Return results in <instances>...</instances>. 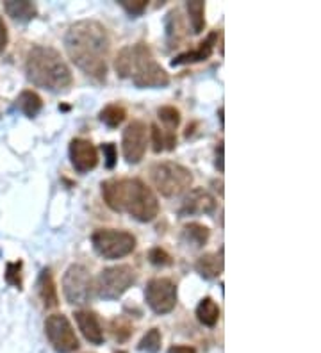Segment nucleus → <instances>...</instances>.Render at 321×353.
Here are the masks:
<instances>
[{
  "label": "nucleus",
  "instance_id": "obj_19",
  "mask_svg": "<svg viewBox=\"0 0 321 353\" xmlns=\"http://www.w3.org/2000/svg\"><path fill=\"white\" fill-rule=\"evenodd\" d=\"M17 108L20 109L27 118H36L43 109V100L36 91L26 90L18 95Z\"/></svg>",
  "mask_w": 321,
  "mask_h": 353
},
{
  "label": "nucleus",
  "instance_id": "obj_21",
  "mask_svg": "<svg viewBox=\"0 0 321 353\" xmlns=\"http://www.w3.org/2000/svg\"><path fill=\"white\" fill-rule=\"evenodd\" d=\"M197 318L202 325L206 327H214L220 321V307L213 298H204L197 307Z\"/></svg>",
  "mask_w": 321,
  "mask_h": 353
},
{
  "label": "nucleus",
  "instance_id": "obj_28",
  "mask_svg": "<svg viewBox=\"0 0 321 353\" xmlns=\"http://www.w3.org/2000/svg\"><path fill=\"white\" fill-rule=\"evenodd\" d=\"M128 66H130V50H128V47H125L118 52L115 59L116 75L121 79H128Z\"/></svg>",
  "mask_w": 321,
  "mask_h": 353
},
{
  "label": "nucleus",
  "instance_id": "obj_36",
  "mask_svg": "<svg viewBox=\"0 0 321 353\" xmlns=\"http://www.w3.org/2000/svg\"><path fill=\"white\" fill-rule=\"evenodd\" d=\"M220 121L223 123V108H220Z\"/></svg>",
  "mask_w": 321,
  "mask_h": 353
},
{
  "label": "nucleus",
  "instance_id": "obj_25",
  "mask_svg": "<svg viewBox=\"0 0 321 353\" xmlns=\"http://www.w3.org/2000/svg\"><path fill=\"white\" fill-rule=\"evenodd\" d=\"M137 348L146 353H157L161 350V332L157 328H152L143 336V339L139 341V346Z\"/></svg>",
  "mask_w": 321,
  "mask_h": 353
},
{
  "label": "nucleus",
  "instance_id": "obj_15",
  "mask_svg": "<svg viewBox=\"0 0 321 353\" xmlns=\"http://www.w3.org/2000/svg\"><path fill=\"white\" fill-rule=\"evenodd\" d=\"M220 32L218 30H213L209 36H207L198 48L195 50L184 52V54H179L175 59H171V66H180V65H191V63H200V61H206L213 56L214 45H216V39H218Z\"/></svg>",
  "mask_w": 321,
  "mask_h": 353
},
{
  "label": "nucleus",
  "instance_id": "obj_37",
  "mask_svg": "<svg viewBox=\"0 0 321 353\" xmlns=\"http://www.w3.org/2000/svg\"><path fill=\"white\" fill-rule=\"evenodd\" d=\"M116 353H127V352H116Z\"/></svg>",
  "mask_w": 321,
  "mask_h": 353
},
{
  "label": "nucleus",
  "instance_id": "obj_13",
  "mask_svg": "<svg viewBox=\"0 0 321 353\" xmlns=\"http://www.w3.org/2000/svg\"><path fill=\"white\" fill-rule=\"evenodd\" d=\"M216 209V199L209 191L197 188L191 190L186 199L182 200V205L179 209V216H200V214H211Z\"/></svg>",
  "mask_w": 321,
  "mask_h": 353
},
{
  "label": "nucleus",
  "instance_id": "obj_17",
  "mask_svg": "<svg viewBox=\"0 0 321 353\" xmlns=\"http://www.w3.org/2000/svg\"><path fill=\"white\" fill-rule=\"evenodd\" d=\"M223 246L220 248V254H204L200 259L197 261L195 268H197V272L200 273L204 279H218L220 275L223 273Z\"/></svg>",
  "mask_w": 321,
  "mask_h": 353
},
{
  "label": "nucleus",
  "instance_id": "obj_16",
  "mask_svg": "<svg viewBox=\"0 0 321 353\" xmlns=\"http://www.w3.org/2000/svg\"><path fill=\"white\" fill-rule=\"evenodd\" d=\"M38 294L39 300L43 302V305L47 309H54V307L59 305V296H57V288L54 275L48 268L41 270L38 279Z\"/></svg>",
  "mask_w": 321,
  "mask_h": 353
},
{
  "label": "nucleus",
  "instance_id": "obj_11",
  "mask_svg": "<svg viewBox=\"0 0 321 353\" xmlns=\"http://www.w3.org/2000/svg\"><path fill=\"white\" fill-rule=\"evenodd\" d=\"M146 125L143 121L134 120L127 125L121 139V148H124V157L128 164H137L143 159L146 152Z\"/></svg>",
  "mask_w": 321,
  "mask_h": 353
},
{
  "label": "nucleus",
  "instance_id": "obj_26",
  "mask_svg": "<svg viewBox=\"0 0 321 353\" xmlns=\"http://www.w3.org/2000/svg\"><path fill=\"white\" fill-rule=\"evenodd\" d=\"M111 330H113V336H115V339L120 341V343H124V341H127L128 337L133 336V325H130V321L125 318L113 319Z\"/></svg>",
  "mask_w": 321,
  "mask_h": 353
},
{
  "label": "nucleus",
  "instance_id": "obj_1",
  "mask_svg": "<svg viewBox=\"0 0 321 353\" xmlns=\"http://www.w3.org/2000/svg\"><path fill=\"white\" fill-rule=\"evenodd\" d=\"M109 34L97 20H81L70 26L64 36V48L75 66L88 77L104 82L107 77V54H109Z\"/></svg>",
  "mask_w": 321,
  "mask_h": 353
},
{
  "label": "nucleus",
  "instance_id": "obj_29",
  "mask_svg": "<svg viewBox=\"0 0 321 353\" xmlns=\"http://www.w3.org/2000/svg\"><path fill=\"white\" fill-rule=\"evenodd\" d=\"M118 4L125 9V13L130 17H142L148 8V0H118Z\"/></svg>",
  "mask_w": 321,
  "mask_h": 353
},
{
  "label": "nucleus",
  "instance_id": "obj_33",
  "mask_svg": "<svg viewBox=\"0 0 321 353\" xmlns=\"http://www.w3.org/2000/svg\"><path fill=\"white\" fill-rule=\"evenodd\" d=\"M9 43V32H8V26H6L4 18L0 17V54L6 50Z\"/></svg>",
  "mask_w": 321,
  "mask_h": 353
},
{
  "label": "nucleus",
  "instance_id": "obj_12",
  "mask_svg": "<svg viewBox=\"0 0 321 353\" xmlns=\"http://www.w3.org/2000/svg\"><path fill=\"white\" fill-rule=\"evenodd\" d=\"M70 161L77 173H88L99 164V150L90 139L75 138L70 141Z\"/></svg>",
  "mask_w": 321,
  "mask_h": 353
},
{
  "label": "nucleus",
  "instance_id": "obj_2",
  "mask_svg": "<svg viewBox=\"0 0 321 353\" xmlns=\"http://www.w3.org/2000/svg\"><path fill=\"white\" fill-rule=\"evenodd\" d=\"M102 196L115 212H128L134 220L148 223L159 214L154 191L142 179H111L102 182Z\"/></svg>",
  "mask_w": 321,
  "mask_h": 353
},
{
  "label": "nucleus",
  "instance_id": "obj_18",
  "mask_svg": "<svg viewBox=\"0 0 321 353\" xmlns=\"http://www.w3.org/2000/svg\"><path fill=\"white\" fill-rule=\"evenodd\" d=\"M4 9L8 17H11L14 22L20 23L30 22L38 14L36 6L29 0H8V2H4Z\"/></svg>",
  "mask_w": 321,
  "mask_h": 353
},
{
  "label": "nucleus",
  "instance_id": "obj_23",
  "mask_svg": "<svg viewBox=\"0 0 321 353\" xmlns=\"http://www.w3.org/2000/svg\"><path fill=\"white\" fill-rule=\"evenodd\" d=\"M125 118H127V111H125V108L118 105V103H109V105H106L100 111V121H102L104 125L111 127V129L120 127L125 121Z\"/></svg>",
  "mask_w": 321,
  "mask_h": 353
},
{
  "label": "nucleus",
  "instance_id": "obj_10",
  "mask_svg": "<svg viewBox=\"0 0 321 353\" xmlns=\"http://www.w3.org/2000/svg\"><path fill=\"white\" fill-rule=\"evenodd\" d=\"M45 334L54 350L59 353H72L79 348V339L75 336L70 319L64 314H50L45 319Z\"/></svg>",
  "mask_w": 321,
  "mask_h": 353
},
{
  "label": "nucleus",
  "instance_id": "obj_6",
  "mask_svg": "<svg viewBox=\"0 0 321 353\" xmlns=\"http://www.w3.org/2000/svg\"><path fill=\"white\" fill-rule=\"evenodd\" d=\"M91 245L100 257L115 261V259L127 257L136 250V237L127 230L99 228L91 236Z\"/></svg>",
  "mask_w": 321,
  "mask_h": 353
},
{
  "label": "nucleus",
  "instance_id": "obj_9",
  "mask_svg": "<svg viewBox=\"0 0 321 353\" xmlns=\"http://www.w3.org/2000/svg\"><path fill=\"white\" fill-rule=\"evenodd\" d=\"M145 300L155 314H168L177 305V284L166 276L152 279L146 284Z\"/></svg>",
  "mask_w": 321,
  "mask_h": 353
},
{
  "label": "nucleus",
  "instance_id": "obj_24",
  "mask_svg": "<svg viewBox=\"0 0 321 353\" xmlns=\"http://www.w3.org/2000/svg\"><path fill=\"white\" fill-rule=\"evenodd\" d=\"M159 120L163 121L164 125L168 127L170 132H175V129L180 123V111L173 105H163V108L157 109Z\"/></svg>",
  "mask_w": 321,
  "mask_h": 353
},
{
  "label": "nucleus",
  "instance_id": "obj_32",
  "mask_svg": "<svg viewBox=\"0 0 321 353\" xmlns=\"http://www.w3.org/2000/svg\"><path fill=\"white\" fill-rule=\"evenodd\" d=\"M152 143H154L155 154H161L163 150H166V147H164V134L161 132L157 125H152Z\"/></svg>",
  "mask_w": 321,
  "mask_h": 353
},
{
  "label": "nucleus",
  "instance_id": "obj_27",
  "mask_svg": "<svg viewBox=\"0 0 321 353\" xmlns=\"http://www.w3.org/2000/svg\"><path fill=\"white\" fill-rule=\"evenodd\" d=\"M21 266H23L21 261L6 264V275H4L6 282L17 289H21V285H23V282H21Z\"/></svg>",
  "mask_w": 321,
  "mask_h": 353
},
{
  "label": "nucleus",
  "instance_id": "obj_14",
  "mask_svg": "<svg viewBox=\"0 0 321 353\" xmlns=\"http://www.w3.org/2000/svg\"><path fill=\"white\" fill-rule=\"evenodd\" d=\"M73 316H75L77 327L82 336H84V339L91 343V345H102L104 328L100 325L99 316L95 314V312H90V310H77Z\"/></svg>",
  "mask_w": 321,
  "mask_h": 353
},
{
  "label": "nucleus",
  "instance_id": "obj_34",
  "mask_svg": "<svg viewBox=\"0 0 321 353\" xmlns=\"http://www.w3.org/2000/svg\"><path fill=\"white\" fill-rule=\"evenodd\" d=\"M223 141L218 143V147H216V168H218L220 173H223L225 166H223Z\"/></svg>",
  "mask_w": 321,
  "mask_h": 353
},
{
  "label": "nucleus",
  "instance_id": "obj_31",
  "mask_svg": "<svg viewBox=\"0 0 321 353\" xmlns=\"http://www.w3.org/2000/svg\"><path fill=\"white\" fill-rule=\"evenodd\" d=\"M104 157H106V166L113 170L116 166V159H118V152H116L115 143H104L102 145Z\"/></svg>",
  "mask_w": 321,
  "mask_h": 353
},
{
  "label": "nucleus",
  "instance_id": "obj_7",
  "mask_svg": "<svg viewBox=\"0 0 321 353\" xmlns=\"http://www.w3.org/2000/svg\"><path fill=\"white\" fill-rule=\"evenodd\" d=\"M136 284V270L128 264H118L102 270L95 282V293L104 300H118Z\"/></svg>",
  "mask_w": 321,
  "mask_h": 353
},
{
  "label": "nucleus",
  "instance_id": "obj_22",
  "mask_svg": "<svg viewBox=\"0 0 321 353\" xmlns=\"http://www.w3.org/2000/svg\"><path fill=\"white\" fill-rule=\"evenodd\" d=\"M186 9H188L189 23L195 34H200L202 30L206 29V2L202 0H191L186 2Z\"/></svg>",
  "mask_w": 321,
  "mask_h": 353
},
{
  "label": "nucleus",
  "instance_id": "obj_3",
  "mask_svg": "<svg viewBox=\"0 0 321 353\" xmlns=\"http://www.w3.org/2000/svg\"><path fill=\"white\" fill-rule=\"evenodd\" d=\"M26 74L29 82L52 93H63L72 86L73 77L59 52L45 45H35L27 54Z\"/></svg>",
  "mask_w": 321,
  "mask_h": 353
},
{
  "label": "nucleus",
  "instance_id": "obj_20",
  "mask_svg": "<svg viewBox=\"0 0 321 353\" xmlns=\"http://www.w3.org/2000/svg\"><path fill=\"white\" fill-rule=\"evenodd\" d=\"M211 230L202 223H189L182 230V241L191 245L193 248H202L209 241Z\"/></svg>",
  "mask_w": 321,
  "mask_h": 353
},
{
  "label": "nucleus",
  "instance_id": "obj_8",
  "mask_svg": "<svg viewBox=\"0 0 321 353\" xmlns=\"http://www.w3.org/2000/svg\"><path fill=\"white\" fill-rule=\"evenodd\" d=\"M63 293L72 305H86L95 296V280L82 264H72L63 276Z\"/></svg>",
  "mask_w": 321,
  "mask_h": 353
},
{
  "label": "nucleus",
  "instance_id": "obj_4",
  "mask_svg": "<svg viewBox=\"0 0 321 353\" xmlns=\"http://www.w3.org/2000/svg\"><path fill=\"white\" fill-rule=\"evenodd\" d=\"M130 50V66L128 77L133 79L136 88H164L170 84L166 70L154 59V54L145 43L128 47Z\"/></svg>",
  "mask_w": 321,
  "mask_h": 353
},
{
  "label": "nucleus",
  "instance_id": "obj_30",
  "mask_svg": "<svg viewBox=\"0 0 321 353\" xmlns=\"http://www.w3.org/2000/svg\"><path fill=\"white\" fill-rule=\"evenodd\" d=\"M148 261L157 268L171 266V264H173V259H171V255L168 254L166 250H163L161 246H155V248H152V250L148 252Z\"/></svg>",
  "mask_w": 321,
  "mask_h": 353
},
{
  "label": "nucleus",
  "instance_id": "obj_5",
  "mask_svg": "<svg viewBox=\"0 0 321 353\" xmlns=\"http://www.w3.org/2000/svg\"><path fill=\"white\" fill-rule=\"evenodd\" d=\"M152 182L166 199H175L186 193L193 184V173L186 166L173 161H163L152 166Z\"/></svg>",
  "mask_w": 321,
  "mask_h": 353
},
{
  "label": "nucleus",
  "instance_id": "obj_35",
  "mask_svg": "<svg viewBox=\"0 0 321 353\" xmlns=\"http://www.w3.org/2000/svg\"><path fill=\"white\" fill-rule=\"evenodd\" d=\"M168 353H197V350L191 348V346H171L170 350H168Z\"/></svg>",
  "mask_w": 321,
  "mask_h": 353
}]
</instances>
